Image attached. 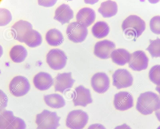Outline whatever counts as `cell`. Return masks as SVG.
Segmentation results:
<instances>
[{
    "label": "cell",
    "mask_w": 160,
    "mask_h": 129,
    "mask_svg": "<svg viewBox=\"0 0 160 129\" xmlns=\"http://www.w3.org/2000/svg\"><path fill=\"white\" fill-rule=\"evenodd\" d=\"M160 108V97L152 92L142 93L138 98L136 109L142 114H150Z\"/></svg>",
    "instance_id": "6da1fadb"
},
{
    "label": "cell",
    "mask_w": 160,
    "mask_h": 129,
    "mask_svg": "<svg viewBox=\"0 0 160 129\" xmlns=\"http://www.w3.org/2000/svg\"><path fill=\"white\" fill-rule=\"evenodd\" d=\"M122 27L125 35L132 36L136 39L145 30L146 23L140 17L132 15L129 16L123 21Z\"/></svg>",
    "instance_id": "7a4b0ae2"
},
{
    "label": "cell",
    "mask_w": 160,
    "mask_h": 129,
    "mask_svg": "<svg viewBox=\"0 0 160 129\" xmlns=\"http://www.w3.org/2000/svg\"><path fill=\"white\" fill-rule=\"evenodd\" d=\"M60 119L56 112L44 110L36 116V129H57Z\"/></svg>",
    "instance_id": "3957f363"
},
{
    "label": "cell",
    "mask_w": 160,
    "mask_h": 129,
    "mask_svg": "<svg viewBox=\"0 0 160 129\" xmlns=\"http://www.w3.org/2000/svg\"><path fill=\"white\" fill-rule=\"evenodd\" d=\"M88 118L85 111L81 110H73L67 116L66 126L71 129H82L87 124Z\"/></svg>",
    "instance_id": "277c9868"
},
{
    "label": "cell",
    "mask_w": 160,
    "mask_h": 129,
    "mask_svg": "<svg viewBox=\"0 0 160 129\" xmlns=\"http://www.w3.org/2000/svg\"><path fill=\"white\" fill-rule=\"evenodd\" d=\"M68 39L72 42L78 43L83 41L88 34L87 27L77 22L70 23L66 31Z\"/></svg>",
    "instance_id": "5b68a950"
},
{
    "label": "cell",
    "mask_w": 160,
    "mask_h": 129,
    "mask_svg": "<svg viewBox=\"0 0 160 129\" xmlns=\"http://www.w3.org/2000/svg\"><path fill=\"white\" fill-rule=\"evenodd\" d=\"M67 57L64 53L58 49L50 50L46 55V61L50 67L55 70H60L66 65Z\"/></svg>",
    "instance_id": "8992f818"
},
{
    "label": "cell",
    "mask_w": 160,
    "mask_h": 129,
    "mask_svg": "<svg viewBox=\"0 0 160 129\" xmlns=\"http://www.w3.org/2000/svg\"><path fill=\"white\" fill-rule=\"evenodd\" d=\"M9 88L12 94L15 96L20 97L26 95L30 90V86L26 78L18 76L11 80Z\"/></svg>",
    "instance_id": "52a82bcc"
},
{
    "label": "cell",
    "mask_w": 160,
    "mask_h": 129,
    "mask_svg": "<svg viewBox=\"0 0 160 129\" xmlns=\"http://www.w3.org/2000/svg\"><path fill=\"white\" fill-rule=\"evenodd\" d=\"M112 84L118 89L131 86L133 78L130 73L125 69H118L116 70L112 75Z\"/></svg>",
    "instance_id": "ba28073f"
},
{
    "label": "cell",
    "mask_w": 160,
    "mask_h": 129,
    "mask_svg": "<svg viewBox=\"0 0 160 129\" xmlns=\"http://www.w3.org/2000/svg\"><path fill=\"white\" fill-rule=\"evenodd\" d=\"M72 101L75 106L86 107L92 102L90 90L80 85L76 87L72 94Z\"/></svg>",
    "instance_id": "9c48e42d"
},
{
    "label": "cell",
    "mask_w": 160,
    "mask_h": 129,
    "mask_svg": "<svg viewBox=\"0 0 160 129\" xmlns=\"http://www.w3.org/2000/svg\"><path fill=\"white\" fill-rule=\"evenodd\" d=\"M148 61V58L144 52L138 50L131 54L128 66L133 70L140 71L147 68Z\"/></svg>",
    "instance_id": "30bf717a"
},
{
    "label": "cell",
    "mask_w": 160,
    "mask_h": 129,
    "mask_svg": "<svg viewBox=\"0 0 160 129\" xmlns=\"http://www.w3.org/2000/svg\"><path fill=\"white\" fill-rule=\"evenodd\" d=\"M91 85L93 90L99 93H103L108 89L110 85L109 79L103 72L97 73L91 79Z\"/></svg>",
    "instance_id": "8fae6325"
},
{
    "label": "cell",
    "mask_w": 160,
    "mask_h": 129,
    "mask_svg": "<svg viewBox=\"0 0 160 129\" xmlns=\"http://www.w3.org/2000/svg\"><path fill=\"white\" fill-rule=\"evenodd\" d=\"M113 103L116 109L124 111L133 106V99L132 96L129 92L120 91L115 95Z\"/></svg>",
    "instance_id": "7c38bea8"
},
{
    "label": "cell",
    "mask_w": 160,
    "mask_h": 129,
    "mask_svg": "<svg viewBox=\"0 0 160 129\" xmlns=\"http://www.w3.org/2000/svg\"><path fill=\"white\" fill-rule=\"evenodd\" d=\"M115 48V45L112 42L104 40L98 42L95 44L94 53L98 57L103 59L110 58L111 54Z\"/></svg>",
    "instance_id": "4fadbf2b"
},
{
    "label": "cell",
    "mask_w": 160,
    "mask_h": 129,
    "mask_svg": "<svg viewBox=\"0 0 160 129\" xmlns=\"http://www.w3.org/2000/svg\"><path fill=\"white\" fill-rule=\"evenodd\" d=\"M74 82L72 77L71 72L59 74L55 78V91L64 93L72 87Z\"/></svg>",
    "instance_id": "5bb4252c"
},
{
    "label": "cell",
    "mask_w": 160,
    "mask_h": 129,
    "mask_svg": "<svg viewBox=\"0 0 160 129\" xmlns=\"http://www.w3.org/2000/svg\"><path fill=\"white\" fill-rule=\"evenodd\" d=\"M32 28V26L30 23L21 20L17 22L12 26L11 31L15 39L23 42L26 34Z\"/></svg>",
    "instance_id": "9a60e30c"
},
{
    "label": "cell",
    "mask_w": 160,
    "mask_h": 129,
    "mask_svg": "<svg viewBox=\"0 0 160 129\" xmlns=\"http://www.w3.org/2000/svg\"><path fill=\"white\" fill-rule=\"evenodd\" d=\"M33 83L37 89L43 91L50 88L53 85V80L48 73L40 72L37 74L33 79Z\"/></svg>",
    "instance_id": "2e32d148"
},
{
    "label": "cell",
    "mask_w": 160,
    "mask_h": 129,
    "mask_svg": "<svg viewBox=\"0 0 160 129\" xmlns=\"http://www.w3.org/2000/svg\"><path fill=\"white\" fill-rule=\"evenodd\" d=\"M95 18V11L92 8L88 7L80 9L76 16L77 22L87 27L93 23Z\"/></svg>",
    "instance_id": "e0dca14e"
},
{
    "label": "cell",
    "mask_w": 160,
    "mask_h": 129,
    "mask_svg": "<svg viewBox=\"0 0 160 129\" xmlns=\"http://www.w3.org/2000/svg\"><path fill=\"white\" fill-rule=\"evenodd\" d=\"M73 17V12L67 4H62L56 10L54 19L60 22L62 25L68 23Z\"/></svg>",
    "instance_id": "ac0fdd59"
},
{
    "label": "cell",
    "mask_w": 160,
    "mask_h": 129,
    "mask_svg": "<svg viewBox=\"0 0 160 129\" xmlns=\"http://www.w3.org/2000/svg\"><path fill=\"white\" fill-rule=\"evenodd\" d=\"M110 57L113 62L118 65L122 66L128 63L131 54L123 49H114Z\"/></svg>",
    "instance_id": "d6986e66"
},
{
    "label": "cell",
    "mask_w": 160,
    "mask_h": 129,
    "mask_svg": "<svg viewBox=\"0 0 160 129\" xmlns=\"http://www.w3.org/2000/svg\"><path fill=\"white\" fill-rule=\"evenodd\" d=\"M118 9V5L115 2L108 0L101 3L98 11L103 17L109 18L115 15Z\"/></svg>",
    "instance_id": "ffe728a7"
},
{
    "label": "cell",
    "mask_w": 160,
    "mask_h": 129,
    "mask_svg": "<svg viewBox=\"0 0 160 129\" xmlns=\"http://www.w3.org/2000/svg\"><path fill=\"white\" fill-rule=\"evenodd\" d=\"M43 99L47 105L53 108H60L64 106L65 104L63 97L58 94L45 95Z\"/></svg>",
    "instance_id": "44dd1931"
},
{
    "label": "cell",
    "mask_w": 160,
    "mask_h": 129,
    "mask_svg": "<svg viewBox=\"0 0 160 129\" xmlns=\"http://www.w3.org/2000/svg\"><path fill=\"white\" fill-rule=\"evenodd\" d=\"M45 38L49 45L54 46L60 45L63 41L62 33L55 28L48 30L46 34Z\"/></svg>",
    "instance_id": "7402d4cb"
},
{
    "label": "cell",
    "mask_w": 160,
    "mask_h": 129,
    "mask_svg": "<svg viewBox=\"0 0 160 129\" xmlns=\"http://www.w3.org/2000/svg\"><path fill=\"white\" fill-rule=\"evenodd\" d=\"M9 55L12 61L15 63L23 62L27 55V52L25 48L21 45H16L11 49Z\"/></svg>",
    "instance_id": "603a6c76"
},
{
    "label": "cell",
    "mask_w": 160,
    "mask_h": 129,
    "mask_svg": "<svg viewBox=\"0 0 160 129\" xmlns=\"http://www.w3.org/2000/svg\"><path fill=\"white\" fill-rule=\"evenodd\" d=\"M42 42L40 34L37 31L32 29L28 32L25 36L23 42L30 47L39 46Z\"/></svg>",
    "instance_id": "cb8c5ba5"
},
{
    "label": "cell",
    "mask_w": 160,
    "mask_h": 129,
    "mask_svg": "<svg viewBox=\"0 0 160 129\" xmlns=\"http://www.w3.org/2000/svg\"><path fill=\"white\" fill-rule=\"evenodd\" d=\"M109 28L107 23L104 21L96 22L92 26V32L93 35L98 39L106 36L109 33Z\"/></svg>",
    "instance_id": "d4e9b609"
},
{
    "label": "cell",
    "mask_w": 160,
    "mask_h": 129,
    "mask_svg": "<svg viewBox=\"0 0 160 129\" xmlns=\"http://www.w3.org/2000/svg\"><path fill=\"white\" fill-rule=\"evenodd\" d=\"M16 117L12 111L5 110L0 114V129H6Z\"/></svg>",
    "instance_id": "484cf974"
},
{
    "label": "cell",
    "mask_w": 160,
    "mask_h": 129,
    "mask_svg": "<svg viewBox=\"0 0 160 129\" xmlns=\"http://www.w3.org/2000/svg\"><path fill=\"white\" fill-rule=\"evenodd\" d=\"M150 44L146 48L152 57H160V39L157 38L154 40H150Z\"/></svg>",
    "instance_id": "4316f807"
},
{
    "label": "cell",
    "mask_w": 160,
    "mask_h": 129,
    "mask_svg": "<svg viewBox=\"0 0 160 129\" xmlns=\"http://www.w3.org/2000/svg\"><path fill=\"white\" fill-rule=\"evenodd\" d=\"M151 81L157 85H160V65H156L152 67L148 73Z\"/></svg>",
    "instance_id": "83f0119b"
},
{
    "label": "cell",
    "mask_w": 160,
    "mask_h": 129,
    "mask_svg": "<svg viewBox=\"0 0 160 129\" xmlns=\"http://www.w3.org/2000/svg\"><path fill=\"white\" fill-rule=\"evenodd\" d=\"M12 16L10 12L4 8L0 9V26H4L8 24L12 20Z\"/></svg>",
    "instance_id": "f1b7e54d"
},
{
    "label": "cell",
    "mask_w": 160,
    "mask_h": 129,
    "mask_svg": "<svg viewBox=\"0 0 160 129\" xmlns=\"http://www.w3.org/2000/svg\"><path fill=\"white\" fill-rule=\"evenodd\" d=\"M150 27L154 33L160 34V16H156L152 18L150 22Z\"/></svg>",
    "instance_id": "f546056e"
},
{
    "label": "cell",
    "mask_w": 160,
    "mask_h": 129,
    "mask_svg": "<svg viewBox=\"0 0 160 129\" xmlns=\"http://www.w3.org/2000/svg\"><path fill=\"white\" fill-rule=\"evenodd\" d=\"M26 125L21 118L16 117L6 129H25Z\"/></svg>",
    "instance_id": "4dcf8cb0"
},
{
    "label": "cell",
    "mask_w": 160,
    "mask_h": 129,
    "mask_svg": "<svg viewBox=\"0 0 160 129\" xmlns=\"http://www.w3.org/2000/svg\"><path fill=\"white\" fill-rule=\"evenodd\" d=\"M0 101L1 106L0 111L4 109L7 105L8 102V98L7 95L1 90L0 91Z\"/></svg>",
    "instance_id": "1f68e13d"
},
{
    "label": "cell",
    "mask_w": 160,
    "mask_h": 129,
    "mask_svg": "<svg viewBox=\"0 0 160 129\" xmlns=\"http://www.w3.org/2000/svg\"><path fill=\"white\" fill-rule=\"evenodd\" d=\"M57 0H38L39 5L46 7H50L54 5Z\"/></svg>",
    "instance_id": "d6a6232c"
},
{
    "label": "cell",
    "mask_w": 160,
    "mask_h": 129,
    "mask_svg": "<svg viewBox=\"0 0 160 129\" xmlns=\"http://www.w3.org/2000/svg\"><path fill=\"white\" fill-rule=\"evenodd\" d=\"M87 129H106L102 125L95 123L90 125Z\"/></svg>",
    "instance_id": "836d02e7"
},
{
    "label": "cell",
    "mask_w": 160,
    "mask_h": 129,
    "mask_svg": "<svg viewBox=\"0 0 160 129\" xmlns=\"http://www.w3.org/2000/svg\"><path fill=\"white\" fill-rule=\"evenodd\" d=\"M114 129H132L130 127L126 124L116 126Z\"/></svg>",
    "instance_id": "e575fe53"
},
{
    "label": "cell",
    "mask_w": 160,
    "mask_h": 129,
    "mask_svg": "<svg viewBox=\"0 0 160 129\" xmlns=\"http://www.w3.org/2000/svg\"><path fill=\"white\" fill-rule=\"evenodd\" d=\"M155 114L158 119L160 122V108L155 111Z\"/></svg>",
    "instance_id": "d590c367"
},
{
    "label": "cell",
    "mask_w": 160,
    "mask_h": 129,
    "mask_svg": "<svg viewBox=\"0 0 160 129\" xmlns=\"http://www.w3.org/2000/svg\"><path fill=\"white\" fill-rule=\"evenodd\" d=\"M156 90L159 93L160 95V85H157L156 88Z\"/></svg>",
    "instance_id": "8d00e7d4"
},
{
    "label": "cell",
    "mask_w": 160,
    "mask_h": 129,
    "mask_svg": "<svg viewBox=\"0 0 160 129\" xmlns=\"http://www.w3.org/2000/svg\"><path fill=\"white\" fill-rule=\"evenodd\" d=\"M157 129H160V126H159Z\"/></svg>",
    "instance_id": "74e56055"
}]
</instances>
